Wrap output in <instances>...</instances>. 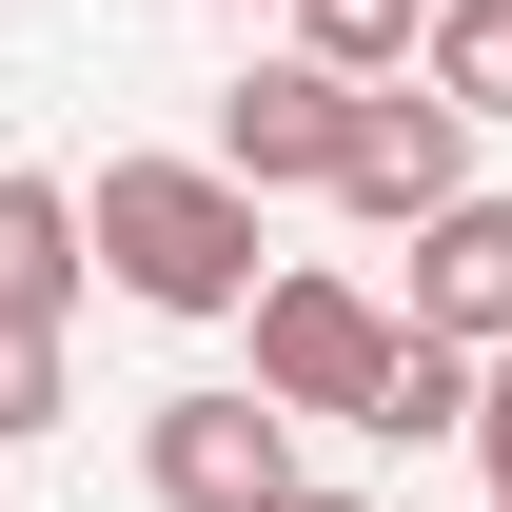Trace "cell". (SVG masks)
<instances>
[{
  "label": "cell",
  "instance_id": "6da1fadb",
  "mask_svg": "<svg viewBox=\"0 0 512 512\" xmlns=\"http://www.w3.org/2000/svg\"><path fill=\"white\" fill-rule=\"evenodd\" d=\"M79 217H99V276H119L138 316H256V276H276L237 158H99Z\"/></svg>",
  "mask_w": 512,
  "mask_h": 512
},
{
  "label": "cell",
  "instance_id": "7a4b0ae2",
  "mask_svg": "<svg viewBox=\"0 0 512 512\" xmlns=\"http://www.w3.org/2000/svg\"><path fill=\"white\" fill-rule=\"evenodd\" d=\"M296 434H316V414H276V394H158V414H138V473H158V512H296L316 493Z\"/></svg>",
  "mask_w": 512,
  "mask_h": 512
},
{
  "label": "cell",
  "instance_id": "3957f363",
  "mask_svg": "<svg viewBox=\"0 0 512 512\" xmlns=\"http://www.w3.org/2000/svg\"><path fill=\"white\" fill-rule=\"evenodd\" d=\"M335 197H355L375 237L453 217V197H473V99H453L434 60H414V79H355V138H335Z\"/></svg>",
  "mask_w": 512,
  "mask_h": 512
},
{
  "label": "cell",
  "instance_id": "277c9868",
  "mask_svg": "<svg viewBox=\"0 0 512 512\" xmlns=\"http://www.w3.org/2000/svg\"><path fill=\"white\" fill-rule=\"evenodd\" d=\"M394 296H355V276H256V394L276 414H375V375H394Z\"/></svg>",
  "mask_w": 512,
  "mask_h": 512
},
{
  "label": "cell",
  "instance_id": "5b68a950",
  "mask_svg": "<svg viewBox=\"0 0 512 512\" xmlns=\"http://www.w3.org/2000/svg\"><path fill=\"white\" fill-rule=\"evenodd\" d=\"M335 138H355V79H335L316 40H296V60H237V99H217V158H237L256 197H296V178L335 197Z\"/></svg>",
  "mask_w": 512,
  "mask_h": 512
},
{
  "label": "cell",
  "instance_id": "8992f818",
  "mask_svg": "<svg viewBox=\"0 0 512 512\" xmlns=\"http://www.w3.org/2000/svg\"><path fill=\"white\" fill-rule=\"evenodd\" d=\"M394 316L473 335V355H512V197H453V217H414V296Z\"/></svg>",
  "mask_w": 512,
  "mask_h": 512
},
{
  "label": "cell",
  "instance_id": "52a82bcc",
  "mask_svg": "<svg viewBox=\"0 0 512 512\" xmlns=\"http://www.w3.org/2000/svg\"><path fill=\"white\" fill-rule=\"evenodd\" d=\"M79 276H99V217L60 178H0V316H79Z\"/></svg>",
  "mask_w": 512,
  "mask_h": 512
},
{
  "label": "cell",
  "instance_id": "ba28073f",
  "mask_svg": "<svg viewBox=\"0 0 512 512\" xmlns=\"http://www.w3.org/2000/svg\"><path fill=\"white\" fill-rule=\"evenodd\" d=\"M473 394H493V355H473V335H434V316H414V335H394V375H375V414H355V434H394V453H473Z\"/></svg>",
  "mask_w": 512,
  "mask_h": 512
},
{
  "label": "cell",
  "instance_id": "9c48e42d",
  "mask_svg": "<svg viewBox=\"0 0 512 512\" xmlns=\"http://www.w3.org/2000/svg\"><path fill=\"white\" fill-rule=\"evenodd\" d=\"M296 40H316L335 79H414L434 60V0H296Z\"/></svg>",
  "mask_w": 512,
  "mask_h": 512
},
{
  "label": "cell",
  "instance_id": "30bf717a",
  "mask_svg": "<svg viewBox=\"0 0 512 512\" xmlns=\"http://www.w3.org/2000/svg\"><path fill=\"white\" fill-rule=\"evenodd\" d=\"M79 414V375H60V316H0V453L20 434H60Z\"/></svg>",
  "mask_w": 512,
  "mask_h": 512
},
{
  "label": "cell",
  "instance_id": "8fae6325",
  "mask_svg": "<svg viewBox=\"0 0 512 512\" xmlns=\"http://www.w3.org/2000/svg\"><path fill=\"white\" fill-rule=\"evenodd\" d=\"M434 79L473 119H512V0H434Z\"/></svg>",
  "mask_w": 512,
  "mask_h": 512
},
{
  "label": "cell",
  "instance_id": "7c38bea8",
  "mask_svg": "<svg viewBox=\"0 0 512 512\" xmlns=\"http://www.w3.org/2000/svg\"><path fill=\"white\" fill-rule=\"evenodd\" d=\"M473 473L512 493V355H493V394H473Z\"/></svg>",
  "mask_w": 512,
  "mask_h": 512
},
{
  "label": "cell",
  "instance_id": "4fadbf2b",
  "mask_svg": "<svg viewBox=\"0 0 512 512\" xmlns=\"http://www.w3.org/2000/svg\"><path fill=\"white\" fill-rule=\"evenodd\" d=\"M296 512H375V493H296Z\"/></svg>",
  "mask_w": 512,
  "mask_h": 512
},
{
  "label": "cell",
  "instance_id": "5bb4252c",
  "mask_svg": "<svg viewBox=\"0 0 512 512\" xmlns=\"http://www.w3.org/2000/svg\"><path fill=\"white\" fill-rule=\"evenodd\" d=\"M493 512H512V493H493Z\"/></svg>",
  "mask_w": 512,
  "mask_h": 512
}]
</instances>
